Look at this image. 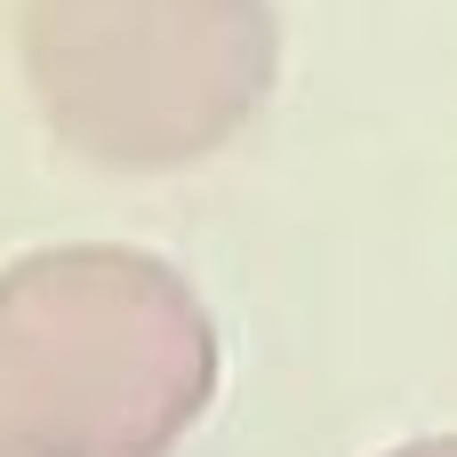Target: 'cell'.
Wrapping results in <instances>:
<instances>
[{"instance_id": "1", "label": "cell", "mask_w": 457, "mask_h": 457, "mask_svg": "<svg viewBox=\"0 0 457 457\" xmlns=\"http://www.w3.org/2000/svg\"><path fill=\"white\" fill-rule=\"evenodd\" d=\"M16 434H24V426H16V418H8V410H0V450H8V442H16Z\"/></svg>"}]
</instances>
